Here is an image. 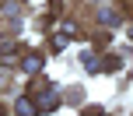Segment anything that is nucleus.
Returning <instances> with one entry per match:
<instances>
[{"instance_id":"f257e3e1","label":"nucleus","mask_w":133,"mask_h":116,"mask_svg":"<svg viewBox=\"0 0 133 116\" xmlns=\"http://www.w3.org/2000/svg\"><path fill=\"white\" fill-rule=\"evenodd\" d=\"M56 99H60L56 91H42V95H39V102H35V109H53V106H56Z\"/></svg>"},{"instance_id":"f03ea898","label":"nucleus","mask_w":133,"mask_h":116,"mask_svg":"<svg viewBox=\"0 0 133 116\" xmlns=\"http://www.w3.org/2000/svg\"><path fill=\"white\" fill-rule=\"evenodd\" d=\"M14 109H18V116H35V102H32V99H18Z\"/></svg>"},{"instance_id":"7ed1b4c3","label":"nucleus","mask_w":133,"mask_h":116,"mask_svg":"<svg viewBox=\"0 0 133 116\" xmlns=\"http://www.w3.org/2000/svg\"><path fill=\"white\" fill-rule=\"evenodd\" d=\"M39 67H42V60H39V56H28V60H25V70H28V74H35Z\"/></svg>"}]
</instances>
